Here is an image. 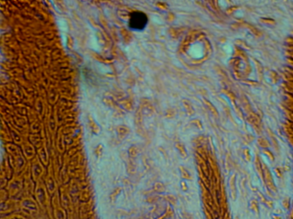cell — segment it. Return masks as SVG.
Returning a JSON list of instances; mask_svg holds the SVG:
<instances>
[{
	"label": "cell",
	"instance_id": "5b68a950",
	"mask_svg": "<svg viewBox=\"0 0 293 219\" xmlns=\"http://www.w3.org/2000/svg\"><path fill=\"white\" fill-rule=\"evenodd\" d=\"M43 125L42 121L38 120H35L29 123V131L30 133H40Z\"/></svg>",
	"mask_w": 293,
	"mask_h": 219
},
{
	"label": "cell",
	"instance_id": "8992f818",
	"mask_svg": "<svg viewBox=\"0 0 293 219\" xmlns=\"http://www.w3.org/2000/svg\"><path fill=\"white\" fill-rule=\"evenodd\" d=\"M257 202L255 200H252L249 203L250 208L255 213H257L258 212Z\"/></svg>",
	"mask_w": 293,
	"mask_h": 219
},
{
	"label": "cell",
	"instance_id": "277c9868",
	"mask_svg": "<svg viewBox=\"0 0 293 219\" xmlns=\"http://www.w3.org/2000/svg\"><path fill=\"white\" fill-rule=\"evenodd\" d=\"M262 168L263 177L267 185L271 190L275 192L276 188L270 172L264 165H262Z\"/></svg>",
	"mask_w": 293,
	"mask_h": 219
},
{
	"label": "cell",
	"instance_id": "6da1fadb",
	"mask_svg": "<svg viewBox=\"0 0 293 219\" xmlns=\"http://www.w3.org/2000/svg\"><path fill=\"white\" fill-rule=\"evenodd\" d=\"M129 26L130 28L136 30H141L146 26L148 18L146 15L142 12L136 11L129 15Z\"/></svg>",
	"mask_w": 293,
	"mask_h": 219
},
{
	"label": "cell",
	"instance_id": "3957f363",
	"mask_svg": "<svg viewBox=\"0 0 293 219\" xmlns=\"http://www.w3.org/2000/svg\"><path fill=\"white\" fill-rule=\"evenodd\" d=\"M28 139L37 149L42 145L44 140L45 139H44L40 133H29Z\"/></svg>",
	"mask_w": 293,
	"mask_h": 219
},
{
	"label": "cell",
	"instance_id": "52a82bcc",
	"mask_svg": "<svg viewBox=\"0 0 293 219\" xmlns=\"http://www.w3.org/2000/svg\"><path fill=\"white\" fill-rule=\"evenodd\" d=\"M155 185L158 186V187L155 186V190H156L161 191H163L164 190V186L163 184L161 183H157Z\"/></svg>",
	"mask_w": 293,
	"mask_h": 219
},
{
	"label": "cell",
	"instance_id": "7a4b0ae2",
	"mask_svg": "<svg viewBox=\"0 0 293 219\" xmlns=\"http://www.w3.org/2000/svg\"><path fill=\"white\" fill-rule=\"evenodd\" d=\"M1 137L6 143L13 142L10 131L7 123L5 121H1Z\"/></svg>",
	"mask_w": 293,
	"mask_h": 219
}]
</instances>
